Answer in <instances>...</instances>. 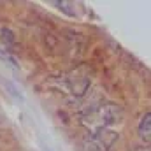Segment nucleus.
<instances>
[{
    "instance_id": "f03ea898",
    "label": "nucleus",
    "mask_w": 151,
    "mask_h": 151,
    "mask_svg": "<svg viewBox=\"0 0 151 151\" xmlns=\"http://www.w3.org/2000/svg\"><path fill=\"white\" fill-rule=\"evenodd\" d=\"M118 141V132L111 128L99 130V132H90L88 137L83 141V150L84 151H111L114 142Z\"/></svg>"
},
{
    "instance_id": "f257e3e1",
    "label": "nucleus",
    "mask_w": 151,
    "mask_h": 151,
    "mask_svg": "<svg viewBox=\"0 0 151 151\" xmlns=\"http://www.w3.org/2000/svg\"><path fill=\"white\" fill-rule=\"evenodd\" d=\"M123 119V111L113 102H100L95 107L81 113V125L90 132H99L113 127Z\"/></svg>"
},
{
    "instance_id": "20e7f679",
    "label": "nucleus",
    "mask_w": 151,
    "mask_h": 151,
    "mask_svg": "<svg viewBox=\"0 0 151 151\" xmlns=\"http://www.w3.org/2000/svg\"><path fill=\"white\" fill-rule=\"evenodd\" d=\"M137 130H139V135H141L142 139L151 141V111L142 116V119L139 121V127H137Z\"/></svg>"
},
{
    "instance_id": "39448f33",
    "label": "nucleus",
    "mask_w": 151,
    "mask_h": 151,
    "mask_svg": "<svg viewBox=\"0 0 151 151\" xmlns=\"http://www.w3.org/2000/svg\"><path fill=\"white\" fill-rule=\"evenodd\" d=\"M0 60H5V62H11V63H14V58L9 55L7 47H4V44H2V42H0Z\"/></svg>"
},
{
    "instance_id": "7ed1b4c3",
    "label": "nucleus",
    "mask_w": 151,
    "mask_h": 151,
    "mask_svg": "<svg viewBox=\"0 0 151 151\" xmlns=\"http://www.w3.org/2000/svg\"><path fill=\"white\" fill-rule=\"evenodd\" d=\"M65 84H67V88L72 95L81 99V97L86 95V91L91 84V77L88 74H84L83 69H77V70H72V72H69L65 76Z\"/></svg>"
},
{
    "instance_id": "423d86ee",
    "label": "nucleus",
    "mask_w": 151,
    "mask_h": 151,
    "mask_svg": "<svg viewBox=\"0 0 151 151\" xmlns=\"http://www.w3.org/2000/svg\"><path fill=\"white\" fill-rule=\"evenodd\" d=\"M132 151H151V144H141V146H135Z\"/></svg>"
}]
</instances>
